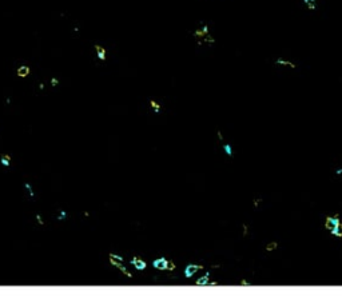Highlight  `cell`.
<instances>
[{"instance_id": "6da1fadb", "label": "cell", "mask_w": 342, "mask_h": 307, "mask_svg": "<svg viewBox=\"0 0 342 307\" xmlns=\"http://www.w3.org/2000/svg\"><path fill=\"white\" fill-rule=\"evenodd\" d=\"M94 50H95V56H96V59L99 61H106V60H107V48H106L104 46L96 43V44L94 46Z\"/></svg>"}, {"instance_id": "7a4b0ae2", "label": "cell", "mask_w": 342, "mask_h": 307, "mask_svg": "<svg viewBox=\"0 0 342 307\" xmlns=\"http://www.w3.org/2000/svg\"><path fill=\"white\" fill-rule=\"evenodd\" d=\"M340 223H341V220H340L338 216H328L326 220H325V227H326V230H329V231L332 232Z\"/></svg>"}, {"instance_id": "3957f363", "label": "cell", "mask_w": 342, "mask_h": 307, "mask_svg": "<svg viewBox=\"0 0 342 307\" xmlns=\"http://www.w3.org/2000/svg\"><path fill=\"white\" fill-rule=\"evenodd\" d=\"M29 74H31V67L27 65V64H20L19 67L16 68V76H17V78H20V79L27 78Z\"/></svg>"}, {"instance_id": "277c9868", "label": "cell", "mask_w": 342, "mask_h": 307, "mask_svg": "<svg viewBox=\"0 0 342 307\" xmlns=\"http://www.w3.org/2000/svg\"><path fill=\"white\" fill-rule=\"evenodd\" d=\"M168 264H170V261H167L166 258H158L152 262V266L158 270H168Z\"/></svg>"}, {"instance_id": "5b68a950", "label": "cell", "mask_w": 342, "mask_h": 307, "mask_svg": "<svg viewBox=\"0 0 342 307\" xmlns=\"http://www.w3.org/2000/svg\"><path fill=\"white\" fill-rule=\"evenodd\" d=\"M203 268V266H198V264H187V267L185 268V275L187 278L193 276L194 274H195L197 271H199V270Z\"/></svg>"}, {"instance_id": "8992f818", "label": "cell", "mask_w": 342, "mask_h": 307, "mask_svg": "<svg viewBox=\"0 0 342 307\" xmlns=\"http://www.w3.org/2000/svg\"><path fill=\"white\" fill-rule=\"evenodd\" d=\"M275 64H277V65H284V67H290L291 69L297 68V65L294 64L291 60H289V59H284V57H278V59L275 60Z\"/></svg>"}, {"instance_id": "52a82bcc", "label": "cell", "mask_w": 342, "mask_h": 307, "mask_svg": "<svg viewBox=\"0 0 342 307\" xmlns=\"http://www.w3.org/2000/svg\"><path fill=\"white\" fill-rule=\"evenodd\" d=\"M131 264L134 266L135 268L137 270H139V271H142V270H145L146 268V262L145 261H142V259H139V258H134V259H131Z\"/></svg>"}, {"instance_id": "ba28073f", "label": "cell", "mask_w": 342, "mask_h": 307, "mask_svg": "<svg viewBox=\"0 0 342 307\" xmlns=\"http://www.w3.org/2000/svg\"><path fill=\"white\" fill-rule=\"evenodd\" d=\"M332 234L334 236H338V238H342V223H340V224L337 226L336 228L332 231Z\"/></svg>"}, {"instance_id": "9c48e42d", "label": "cell", "mask_w": 342, "mask_h": 307, "mask_svg": "<svg viewBox=\"0 0 342 307\" xmlns=\"http://www.w3.org/2000/svg\"><path fill=\"white\" fill-rule=\"evenodd\" d=\"M150 105H151V108H152L155 112H159V111H160V108H162V107H160V104L158 103L156 100H154V99H150Z\"/></svg>"}, {"instance_id": "30bf717a", "label": "cell", "mask_w": 342, "mask_h": 307, "mask_svg": "<svg viewBox=\"0 0 342 307\" xmlns=\"http://www.w3.org/2000/svg\"><path fill=\"white\" fill-rule=\"evenodd\" d=\"M59 84H60V80H59V78H56V76H52V78H50V86L51 87H58Z\"/></svg>"}, {"instance_id": "8fae6325", "label": "cell", "mask_w": 342, "mask_h": 307, "mask_svg": "<svg viewBox=\"0 0 342 307\" xmlns=\"http://www.w3.org/2000/svg\"><path fill=\"white\" fill-rule=\"evenodd\" d=\"M9 162H11V156L9 155H2V164H3V166L8 167Z\"/></svg>"}, {"instance_id": "7c38bea8", "label": "cell", "mask_w": 342, "mask_h": 307, "mask_svg": "<svg viewBox=\"0 0 342 307\" xmlns=\"http://www.w3.org/2000/svg\"><path fill=\"white\" fill-rule=\"evenodd\" d=\"M209 276H210V275H209V274H206L203 278H201V279L197 280V284H199V286H201V284H209Z\"/></svg>"}, {"instance_id": "4fadbf2b", "label": "cell", "mask_w": 342, "mask_h": 307, "mask_svg": "<svg viewBox=\"0 0 342 307\" xmlns=\"http://www.w3.org/2000/svg\"><path fill=\"white\" fill-rule=\"evenodd\" d=\"M277 247H278V243H277V242H271V243H269V244L266 246V251H274Z\"/></svg>"}, {"instance_id": "5bb4252c", "label": "cell", "mask_w": 342, "mask_h": 307, "mask_svg": "<svg viewBox=\"0 0 342 307\" xmlns=\"http://www.w3.org/2000/svg\"><path fill=\"white\" fill-rule=\"evenodd\" d=\"M108 258L115 259V261H118V262H123V258H122V257H119V255H116V254H110V257H108Z\"/></svg>"}, {"instance_id": "9a60e30c", "label": "cell", "mask_w": 342, "mask_h": 307, "mask_svg": "<svg viewBox=\"0 0 342 307\" xmlns=\"http://www.w3.org/2000/svg\"><path fill=\"white\" fill-rule=\"evenodd\" d=\"M223 150L226 151L227 155H231V154H233V151H231V146H230V144H225V146H223Z\"/></svg>"}, {"instance_id": "2e32d148", "label": "cell", "mask_w": 342, "mask_h": 307, "mask_svg": "<svg viewBox=\"0 0 342 307\" xmlns=\"http://www.w3.org/2000/svg\"><path fill=\"white\" fill-rule=\"evenodd\" d=\"M24 187L28 190V192H29V195H31V196H34V195H35V194H34V191H32V187H31V184H29V183H24Z\"/></svg>"}, {"instance_id": "e0dca14e", "label": "cell", "mask_w": 342, "mask_h": 307, "mask_svg": "<svg viewBox=\"0 0 342 307\" xmlns=\"http://www.w3.org/2000/svg\"><path fill=\"white\" fill-rule=\"evenodd\" d=\"M36 220H38V223L39 224H44V222H43V219H42V216H40V215L38 214L36 215Z\"/></svg>"}, {"instance_id": "ac0fdd59", "label": "cell", "mask_w": 342, "mask_h": 307, "mask_svg": "<svg viewBox=\"0 0 342 307\" xmlns=\"http://www.w3.org/2000/svg\"><path fill=\"white\" fill-rule=\"evenodd\" d=\"M175 268V264H174V262L172 261H170V264H168V270H174Z\"/></svg>"}, {"instance_id": "d6986e66", "label": "cell", "mask_w": 342, "mask_h": 307, "mask_svg": "<svg viewBox=\"0 0 342 307\" xmlns=\"http://www.w3.org/2000/svg\"><path fill=\"white\" fill-rule=\"evenodd\" d=\"M66 215H67V214H66V211L62 210V211H60V216H58V219H63V218L66 216Z\"/></svg>"}, {"instance_id": "ffe728a7", "label": "cell", "mask_w": 342, "mask_h": 307, "mask_svg": "<svg viewBox=\"0 0 342 307\" xmlns=\"http://www.w3.org/2000/svg\"><path fill=\"white\" fill-rule=\"evenodd\" d=\"M247 231H249L247 226H246V224H243V235H247Z\"/></svg>"}, {"instance_id": "44dd1931", "label": "cell", "mask_w": 342, "mask_h": 307, "mask_svg": "<svg viewBox=\"0 0 342 307\" xmlns=\"http://www.w3.org/2000/svg\"><path fill=\"white\" fill-rule=\"evenodd\" d=\"M241 284H242V286H249L250 283L247 282V280H245V279H243V280H242V282H241Z\"/></svg>"}, {"instance_id": "7402d4cb", "label": "cell", "mask_w": 342, "mask_h": 307, "mask_svg": "<svg viewBox=\"0 0 342 307\" xmlns=\"http://www.w3.org/2000/svg\"><path fill=\"white\" fill-rule=\"evenodd\" d=\"M218 138H219V140H223V136H222V132H220V131H218Z\"/></svg>"}, {"instance_id": "603a6c76", "label": "cell", "mask_w": 342, "mask_h": 307, "mask_svg": "<svg viewBox=\"0 0 342 307\" xmlns=\"http://www.w3.org/2000/svg\"><path fill=\"white\" fill-rule=\"evenodd\" d=\"M261 203V199H254V206H258Z\"/></svg>"}]
</instances>
